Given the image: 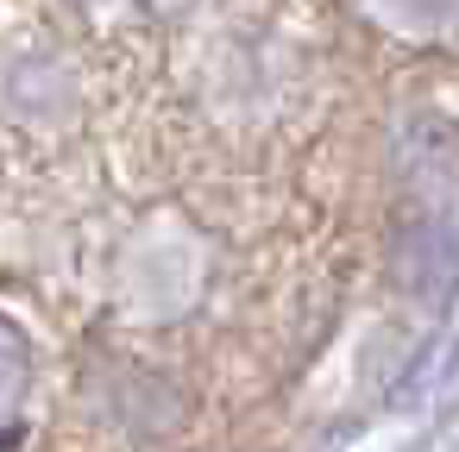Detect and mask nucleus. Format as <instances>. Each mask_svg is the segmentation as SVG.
<instances>
[{"label": "nucleus", "instance_id": "obj_1", "mask_svg": "<svg viewBox=\"0 0 459 452\" xmlns=\"http://www.w3.org/2000/svg\"><path fill=\"white\" fill-rule=\"evenodd\" d=\"M20 383H26V345H20V333H13L7 320H0V414L13 408Z\"/></svg>", "mask_w": 459, "mask_h": 452}]
</instances>
